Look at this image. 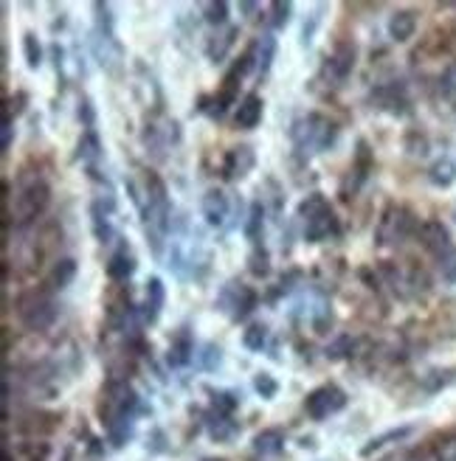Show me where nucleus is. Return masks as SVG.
I'll return each instance as SVG.
<instances>
[{
	"instance_id": "37998d69",
	"label": "nucleus",
	"mask_w": 456,
	"mask_h": 461,
	"mask_svg": "<svg viewBox=\"0 0 456 461\" xmlns=\"http://www.w3.org/2000/svg\"><path fill=\"white\" fill-rule=\"evenodd\" d=\"M0 147H4V152L12 147V122H4V144Z\"/></svg>"
},
{
	"instance_id": "39448f33",
	"label": "nucleus",
	"mask_w": 456,
	"mask_h": 461,
	"mask_svg": "<svg viewBox=\"0 0 456 461\" xmlns=\"http://www.w3.org/2000/svg\"><path fill=\"white\" fill-rule=\"evenodd\" d=\"M17 315L23 320V327L31 332H46L48 327H54V320L59 315V307L54 302L51 290H29L20 295L17 302Z\"/></svg>"
},
{
	"instance_id": "6e6552de",
	"label": "nucleus",
	"mask_w": 456,
	"mask_h": 461,
	"mask_svg": "<svg viewBox=\"0 0 456 461\" xmlns=\"http://www.w3.org/2000/svg\"><path fill=\"white\" fill-rule=\"evenodd\" d=\"M217 307H220L223 312H228L231 320H245L254 307H256V293L240 282H228L220 295H217Z\"/></svg>"
},
{
	"instance_id": "bb28decb",
	"label": "nucleus",
	"mask_w": 456,
	"mask_h": 461,
	"mask_svg": "<svg viewBox=\"0 0 456 461\" xmlns=\"http://www.w3.org/2000/svg\"><path fill=\"white\" fill-rule=\"evenodd\" d=\"M265 228V206L262 203H254L248 211V223H245V236L251 239L254 245H260V236Z\"/></svg>"
},
{
	"instance_id": "f257e3e1",
	"label": "nucleus",
	"mask_w": 456,
	"mask_h": 461,
	"mask_svg": "<svg viewBox=\"0 0 456 461\" xmlns=\"http://www.w3.org/2000/svg\"><path fill=\"white\" fill-rule=\"evenodd\" d=\"M135 206L142 209L144 217V234H147V243L152 248L155 256L164 253V243H167V234H169V194L164 180L158 177L155 172H147L144 177V194L133 197Z\"/></svg>"
},
{
	"instance_id": "7c9ffc66",
	"label": "nucleus",
	"mask_w": 456,
	"mask_h": 461,
	"mask_svg": "<svg viewBox=\"0 0 456 461\" xmlns=\"http://www.w3.org/2000/svg\"><path fill=\"white\" fill-rule=\"evenodd\" d=\"M203 17H206V23L223 29L226 20H228V4L226 0H211V4L203 6Z\"/></svg>"
},
{
	"instance_id": "cd10ccee",
	"label": "nucleus",
	"mask_w": 456,
	"mask_h": 461,
	"mask_svg": "<svg viewBox=\"0 0 456 461\" xmlns=\"http://www.w3.org/2000/svg\"><path fill=\"white\" fill-rule=\"evenodd\" d=\"M237 431H240V425L231 423V419L223 416V414H217V419H211V423H209V436L214 439V442H228V439L237 436Z\"/></svg>"
},
{
	"instance_id": "f8f14e48",
	"label": "nucleus",
	"mask_w": 456,
	"mask_h": 461,
	"mask_svg": "<svg viewBox=\"0 0 456 461\" xmlns=\"http://www.w3.org/2000/svg\"><path fill=\"white\" fill-rule=\"evenodd\" d=\"M201 211L211 228H223L231 211V200L223 189H209L201 200Z\"/></svg>"
},
{
	"instance_id": "a878e982",
	"label": "nucleus",
	"mask_w": 456,
	"mask_h": 461,
	"mask_svg": "<svg viewBox=\"0 0 456 461\" xmlns=\"http://www.w3.org/2000/svg\"><path fill=\"white\" fill-rule=\"evenodd\" d=\"M282 445H285V436H282V431H276V428H268V431L254 436V453H260V456L280 453Z\"/></svg>"
},
{
	"instance_id": "473e14b6",
	"label": "nucleus",
	"mask_w": 456,
	"mask_h": 461,
	"mask_svg": "<svg viewBox=\"0 0 456 461\" xmlns=\"http://www.w3.org/2000/svg\"><path fill=\"white\" fill-rule=\"evenodd\" d=\"M378 96L383 98V107H389L391 113H403V107L409 105L403 88H383V90H378Z\"/></svg>"
},
{
	"instance_id": "ea45409f",
	"label": "nucleus",
	"mask_w": 456,
	"mask_h": 461,
	"mask_svg": "<svg viewBox=\"0 0 456 461\" xmlns=\"http://www.w3.org/2000/svg\"><path fill=\"white\" fill-rule=\"evenodd\" d=\"M79 122L85 124V130H93V124H96V113H93V105L88 102V98L79 102Z\"/></svg>"
},
{
	"instance_id": "412c9836",
	"label": "nucleus",
	"mask_w": 456,
	"mask_h": 461,
	"mask_svg": "<svg viewBox=\"0 0 456 461\" xmlns=\"http://www.w3.org/2000/svg\"><path fill=\"white\" fill-rule=\"evenodd\" d=\"M192 354H194L192 335H189V329H181V332H177V335L172 337V346H169V354H167L169 366H175V369L186 366L189 360H192Z\"/></svg>"
},
{
	"instance_id": "4be33fe9",
	"label": "nucleus",
	"mask_w": 456,
	"mask_h": 461,
	"mask_svg": "<svg viewBox=\"0 0 456 461\" xmlns=\"http://www.w3.org/2000/svg\"><path fill=\"white\" fill-rule=\"evenodd\" d=\"M135 273V259L127 248H118L110 262H108V276L113 278V282H127V278Z\"/></svg>"
},
{
	"instance_id": "c756f323",
	"label": "nucleus",
	"mask_w": 456,
	"mask_h": 461,
	"mask_svg": "<svg viewBox=\"0 0 456 461\" xmlns=\"http://www.w3.org/2000/svg\"><path fill=\"white\" fill-rule=\"evenodd\" d=\"M268 344V327L265 324H251L245 332H243V346L251 349V352H262Z\"/></svg>"
},
{
	"instance_id": "72a5a7b5",
	"label": "nucleus",
	"mask_w": 456,
	"mask_h": 461,
	"mask_svg": "<svg viewBox=\"0 0 456 461\" xmlns=\"http://www.w3.org/2000/svg\"><path fill=\"white\" fill-rule=\"evenodd\" d=\"M254 388H256V394H260L262 399H273V397H276V391H280V383H276V377H273V374L260 371V374L254 377Z\"/></svg>"
},
{
	"instance_id": "2f4dec72",
	"label": "nucleus",
	"mask_w": 456,
	"mask_h": 461,
	"mask_svg": "<svg viewBox=\"0 0 456 461\" xmlns=\"http://www.w3.org/2000/svg\"><path fill=\"white\" fill-rule=\"evenodd\" d=\"M268 14H271V26L273 29H285L290 23L293 4H288V0H273V4L268 6Z\"/></svg>"
},
{
	"instance_id": "a19ab883",
	"label": "nucleus",
	"mask_w": 456,
	"mask_h": 461,
	"mask_svg": "<svg viewBox=\"0 0 456 461\" xmlns=\"http://www.w3.org/2000/svg\"><path fill=\"white\" fill-rule=\"evenodd\" d=\"M440 268H443V276H445V282H451V285H456V248L443 259L440 262Z\"/></svg>"
},
{
	"instance_id": "7ed1b4c3",
	"label": "nucleus",
	"mask_w": 456,
	"mask_h": 461,
	"mask_svg": "<svg viewBox=\"0 0 456 461\" xmlns=\"http://www.w3.org/2000/svg\"><path fill=\"white\" fill-rule=\"evenodd\" d=\"M290 138H293L296 152L310 158L315 152L327 149L335 141V124L327 122V118L319 115V113H307L305 118H299V122L293 124Z\"/></svg>"
},
{
	"instance_id": "9b49d317",
	"label": "nucleus",
	"mask_w": 456,
	"mask_h": 461,
	"mask_svg": "<svg viewBox=\"0 0 456 461\" xmlns=\"http://www.w3.org/2000/svg\"><path fill=\"white\" fill-rule=\"evenodd\" d=\"M420 243L423 248L434 256V259H443L453 251V243H451V231L440 223V219H428V223L420 226Z\"/></svg>"
},
{
	"instance_id": "0eeeda50",
	"label": "nucleus",
	"mask_w": 456,
	"mask_h": 461,
	"mask_svg": "<svg viewBox=\"0 0 456 461\" xmlns=\"http://www.w3.org/2000/svg\"><path fill=\"white\" fill-rule=\"evenodd\" d=\"M414 231H420L414 214L409 209H403V206H389L383 211V217H381L378 234H374V236H378V245H400Z\"/></svg>"
},
{
	"instance_id": "c03bdc74",
	"label": "nucleus",
	"mask_w": 456,
	"mask_h": 461,
	"mask_svg": "<svg viewBox=\"0 0 456 461\" xmlns=\"http://www.w3.org/2000/svg\"><path fill=\"white\" fill-rule=\"evenodd\" d=\"M414 461H440V458H437V453H420Z\"/></svg>"
},
{
	"instance_id": "4c0bfd02",
	"label": "nucleus",
	"mask_w": 456,
	"mask_h": 461,
	"mask_svg": "<svg viewBox=\"0 0 456 461\" xmlns=\"http://www.w3.org/2000/svg\"><path fill=\"white\" fill-rule=\"evenodd\" d=\"M220 360H223V352H220V346H214V344H206V346H203L201 366H203L206 371H214L217 366H220Z\"/></svg>"
},
{
	"instance_id": "6ab92c4d",
	"label": "nucleus",
	"mask_w": 456,
	"mask_h": 461,
	"mask_svg": "<svg viewBox=\"0 0 456 461\" xmlns=\"http://www.w3.org/2000/svg\"><path fill=\"white\" fill-rule=\"evenodd\" d=\"M414 31H417V14L409 12V9L391 14V20H389V37L394 39V43H406V39L414 37Z\"/></svg>"
},
{
	"instance_id": "20e7f679",
	"label": "nucleus",
	"mask_w": 456,
	"mask_h": 461,
	"mask_svg": "<svg viewBox=\"0 0 456 461\" xmlns=\"http://www.w3.org/2000/svg\"><path fill=\"white\" fill-rule=\"evenodd\" d=\"M299 217L305 219V239L307 243H322V239H330L332 234H339V219H335L327 197L319 192H313L310 197L302 200Z\"/></svg>"
},
{
	"instance_id": "dca6fc26",
	"label": "nucleus",
	"mask_w": 456,
	"mask_h": 461,
	"mask_svg": "<svg viewBox=\"0 0 456 461\" xmlns=\"http://www.w3.org/2000/svg\"><path fill=\"white\" fill-rule=\"evenodd\" d=\"M251 56H254V71L265 76L271 71V63H273V56H276V39L273 34H262V37H256V43L248 48Z\"/></svg>"
},
{
	"instance_id": "ddd939ff",
	"label": "nucleus",
	"mask_w": 456,
	"mask_h": 461,
	"mask_svg": "<svg viewBox=\"0 0 456 461\" xmlns=\"http://www.w3.org/2000/svg\"><path fill=\"white\" fill-rule=\"evenodd\" d=\"M256 164V155H254V147L243 144V147H234L226 152V160H223V175L228 180H243Z\"/></svg>"
},
{
	"instance_id": "c9c22d12",
	"label": "nucleus",
	"mask_w": 456,
	"mask_h": 461,
	"mask_svg": "<svg viewBox=\"0 0 456 461\" xmlns=\"http://www.w3.org/2000/svg\"><path fill=\"white\" fill-rule=\"evenodd\" d=\"M46 456H48V448H46V445L29 442V445L20 448V453H17V461H46Z\"/></svg>"
},
{
	"instance_id": "58836bf2",
	"label": "nucleus",
	"mask_w": 456,
	"mask_h": 461,
	"mask_svg": "<svg viewBox=\"0 0 456 461\" xmlns=\"http://www.w3.org/2000/svg\"><path fill=\"white\" fill-rule=\"evenodd\" d=\"M237 406H240V399H237L234 394H214V408H217V414H223V416H228Z\"/></svg>"
},
{
	"instance_id": "5701e85b",
	"label": "nucleus",
	"mask_w": 456,
	"mask_h": 461,
	"mask_svg": "<svg viewBox=\"0 0 456 461\" xmlns=\"http://www.w3.org/2000/svg\"><path fill=\"white\" fill-rule=\"evenodd\" d=\"M76 158L82 160L88 169H93L96 160L102 158V141H99L96 130H85L82 132V138H79V144H76Z\"/></svg>"
},
{
	"instance_id": "c85d7f7f",
	"label": "nucleus",
	"mask_w": 456,
	"mask_h": 461,
	"mask_svg": "<svg viewBox=\"0 0 456 461\" xmlns=\"http://www.w3.org/2000/svg\"><path fill=\"white\" fill-rule=\"evenodd\" d=\"M23 54H26V65L31 71H37L39 65H43V46H39V39H37L34 31L23 34Z\"/></svg>"
},
{
	"instance_id": "79ce46f5",
	"label": "nucleus",
	"mask_w": 456,
	"mask_h": 461,
	"mask_svg": "<svg viewBox=\"0 0 456 461\" xmlns=\"http://www.w3.org/2000/svg\"><path fill=\"white\" fill-rule=\"evenodd\" d=\"M437 458L440 461H456V436H448L445 442L437 448Z\"/></svg>"
},
{
	"instance_id": "aec40b11",
	"label": "nucleus",
	"mask_w": 456,
	"mask_h": 461,
	"mask_svg": "<svg viewBox=\"0 0 456 461\" xmlns=\"http://www.w3.org/2000/svg\"><path fill=\"white\" fill-rule=\"evenodd\" d=\"M234 37H237V29H234V26H223L214 37H209V43H206V56H209V63H214V65L223 63L226 54H228L231 46H234Z\"/></svg>"
},
{
	"instance_id": "2eb2a0df",
	"label": "nucleus",
	"mask_w": 456,
	"mask_h": 461,
	"mask_svg": "<svg viewBox=\"0 0 456 461\" xmlns=\"http://www.w3.org/2000/svg\"><path fill=\"white\" fill-rule=\"evenodd\" d=\"M164 302H167V287L158 276H152L147 282V298H144V307H142V315H144V324H155L158 315L164 310Z\"/></svg>"
},
{
	"instance_id": "1a4fd4ad",
	"label": "nucleus",
	"mask_w": 456,
	"mask_h": 461,
	"mask_svg": "<svg viewBox=\"0 0 456 461\" xmlns=\"http://www.w3.org/2000/svg\"><path fill=\"white\" fill-rule=\"evenodd\" d=\"M344 406H347V394L339 386H322V388L310 391L305 399V411L310 414V419H315V423L339 414Z\"/></svg>"
},
{
	"instance_id": "f3484780",
	"label": "nucleus",
	"mask_w": 456,
	"mask_h": 461,
	"mask_svg": "<svg viewBox=\"0 0 456 461\" xmlns=\"http://www.w3.org/2000/svg\"><path fill=\"white\" fill-rule=\"evenodd\" d=\"M414 433V428L411 425H403V428H391V431H386V433H381V436H372L369 442L361 448V456L364 458H369V456H374L378 450H383V448H389V445H400V442H406V439Z\"/></svg>"
},
{
	"instance_id": "a211bd4d",
	"label": "nucleus",
	"mask_w": 456,
	"mask_h": 461,
	"mask_svg": "<svg viewBox=\"0 0 456 461\" xmlns=\"http://www.w3.org/2000/svg\"><path fill=\"white\" fill-rule=\"evenodd\" d=\"M262 107L265 102L256 93H248L240 107H237V127H243V130H254L256 124L262 122Z\"/></svg>"
},
{
	"instance_id": "f704fd0d",
	"label": "nucleus",
	"mask_w": 456,
	"mask_h": 461,
	"mask_svg": "<svg viewBox=\"0 0 456 461\" xmlns=\"http://www.w3.org/2000/svg\"><path fill=\"white\" fill-rule=\"evenodd\" d=\"M248 268H251L254 276H268V273H271V259H268L265 248L254 245V251H251V256H248Z\"/></svg>"
},
{
	"instance_id": "9d476101",
	"label": "nucleus",
	"mask_w": 456,
	"mask_h": 461,
	"mask_svg": "<svg viewBox=\"0 0 456 461\" xmlns=\"http://www.w3.org/2000/svg\"><path fill=\"white\" fill-rule=\"evenodd\" d=\"M355 56H358V51H355L352 43L335 46V51L324 59V79H327V82H332V85L347 82V76L355 68Z\"/></svg>"
},
{
	"instance_id": "e433bc0d",
	"label": "nucleus",
	"mask_w": 456,
	"mask_h": 461,
	"mask_svg": "<svg viewBox=\"0 0 456 461\" xmlns=\"http://www.w3.org/2000/svg\"><path fill=\"white\" fill-rule=\"evenodd\" d=\"M352 346H355V340H352L349 335H341L339 340H335L332 346H327V357H332V360H341V357L352 354Z\"/></svg>"
},
{
	"instance_id": "423d86ee",
	"label": "nucleus",
	"mask_w": 456,
	"mask_h": 461,
	"mask_svg": "<svg viewBox=\"0 0 456 461\" xmlns=\"http://www.w3.org/2000/svg\"><path fill=\"white\" fill-rule=\"evenodd\" d=\"M48 200H51V192L43 180H29V184L17 192V200H14V211L9 214L17 226H29L34 219L48 209Z\"/></svg>"
},
{
	"instance_id": "a18cd8bd",
	"label": "nucleus",
	"mask_w": 456,
	"mask_h": 461,
	"mask_svg": "<svg viewBox=\"0 0 456 461\" xmlns=\"http://www.w3.org/2000/svg\"><path fill=\"white\" fill-rule=\"evenodd\" d=\"M63 461H71V450H68V453L63 456Z\"/></svg>"
},
{
	"instance_id": "f03ea898",
	"label": "nucleus",
	"mask_w": 456,
	"mask_h": 461,
	"mask_svg": "<svg viewBox=\"0 0 456 461\" xmlns=\"http://www.w3.org/2000/svg\"><path fill=\"white\" fill-rule=\"evenodd\" d=\"M96 12V29H93V54L99 59V65L110 73H118V65H122L125 51L118 46L116 31H113V14L108 4H93Z\"/></svg>"
},
{
	"instance_id": "b1692460",
	"label": "nucleus",
	"mask_w": 456,
	"mask_h": 461,
	"mask_svg": "<svg viewBox=\"0 0 456 461\" xmlns=\"http://www.w3.org/2000/svg\"><path fill=\"white\" fill-rule=\"evenodd\" d=\"M73 276H76V262L73 259H59V262L51 268L48 273V290H65L71 282H73Z\"/></svg>"
},
{
	"instance_id": "393cba45",
	"label": "nucleus",
	"mask_w": 456,
	"mask_h": 461,
	"mask_svg": "<svg viewBox=\"0 0 456 461\" xmlns=\"http://www.w3.org/2000/svg\"><path fill=\"white\" fill-rule=\"evenodd\" d=\"M428 180L434 186H440V189H448L456 184V164L451 158H440V160H434L431 169H428Z\"/></svg>"
},
{
	"instance_id": "4468645a",
	"label": "nucleus",
	"mask_w": 456,
	"mask_h": 461,
	"mask_svg": "<svg viewBox=\"0 0 456 461\" xmlns=\"http://www.w3.org/2000/svg\"><path fill=\"white\" fill-rule=\"evenodd\" d=\"M110 214H113V200H110V203H102V200H96V203L90 206V226H93V236H96L102 245H110V239H113V223H110Z\"/></svg>"
}]
</instances>
